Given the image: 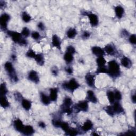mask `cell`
<instances>
[{"label":"cell","mask_w":136,"mask_h":136,"mask_svg":"<svg viewBox=\"0 0 136 136\" xmlns=\"http://www.w3.org/2000/svg\"><path fill=\"white\" fill-rule=\"evenodd\" d=\"M77 34V30L75 28H70L67 31V37L70 39L74 38L76 36Z\"/></svg>","instance_id":"obj_26"},{"label":"cell","mask_w":136,"mask_h":136,"mask_svg":"<svg viewBox=\"0 0 136 136\" xmlns=\"http://www.w3.org/2000/svg\"><path fill=\"white\" fill-rule=\"evenodd\" d=\"M87 100L88 101L92 102L93 103H96L97 102V97L94 93V92L91 90H89L87 92Z\"/></svg>","instance_id":"obj_14"},{"label":"cell","mask_w":136,"mask_h":136,"mask_svg":"<svg viewBox=\"0 0 136 136\" xmlns=\"http://www.w3.org/2000/svg\"><path fill=\"white\" fill-rule=\"evenodd\" d=\"M73 55L70 53H68V52H65L64 55V61L67 62V63H71L73 61Z\"/></svg>","instance_id":"obj_30"},{"label":"cell","mask_w":136,"mask_h":136,"mask_svg":"<svg viewBox=\"0 0 136 136\" xmlns=\"http://www.w3.org/2000/svg\"><path fill=\"white\" fill-rule=\"evenodd\" d=\"M52 44L53 46L59 50L61 49V40L59 37L57 35H54L52 38Z\"/></svg>","instance_id":"obj_11"},{"label":"cell","mask_w":136,"mask_h":136,"mask_svg":"<svg viewBox=\"0 0 136 136\" xmlns=\"http://www.w3.org/2000/svg\"><path fill=\"white\" fill-rule=\"evenodd\" d=\"M97 73H105L107 72V68L105 67H98L97 71H96Z\"/></svg>","instance_id":"obj_36"},{"label":"cell","mask_w":136,"mask_h":136,"mask_svg":"<svg viewBox=\"0 0 136 136\" xmlns=\"http://www.w3.org/2000/svg\"><path fill=\"white\" fill-rule=\"evenodd\" d=\"M0 104H1V106L4 109H6L10 106V103L6 96H1V99H0Z\"/></svg>","instance_id":"obj_22"},{"label":"cell","mask_w":136,"mask_h":136,"mask_svg":"<svg viewBox=\"0 0 136 136\" xmlns=\"http://www.w3.org/2000/svg\"><path fill=\"white\" fill-rule=\"evenodd\" d=\"M92 135H99V134H98V133H93Z\"/></svg>","instance_id":"obj_52"},{"label":"cell","mask_w":136,"mask_h":136,"mask_svg":"<svg viewBox=\"0 0 136 136\" xmlns=\"http://www.w3.org/2000/svg\"><path fill=\"white\" fill-rule=\"evenodd\" d=\"M90 32H89L88 31H84L82 35V37L85 39H87L89 37H90Z\"/></svg>","instance_id":"obj_43"},{"label":"cell","mask_w":136,"mask_h":136,"mask_svg":"<svg viewBox=\"0 0 136 136\" xmlns=\"http://www.w3.org/2000/svg\"><path fill=\"white\" fill-rule=\"evenodd\" d=\"M38 125L41 128H45L46 127V124H45V123L43 122H39L38 123Z\"/></svg>","instance_id":"obj_47"},{"label":"cell","mask_w":136,"mask_h":136,"mask_svg":"<svg viewBox=\"0 0 136 136\" xmlns=\"http://www.w3.org/2000/svg\"><path fill=\"white\" fill-rule=\"evenodd\" d=\"M8 92V91L6 84L5 83H2L0 86V95L1 96H6Z\"/></svg>","instance_id":"obj_29"},{"label":"cell","mask_w":136,"mask_h":136,"mask_svg":"<svg viewBox=\"0 0 136 136\" xmlns=\"http://www.w3.org/2000/svg\"><path fill=\"white\" fill-rule=\"evenodd\" d=\"M72 100L71 98L69 97H65L63 102V104L61 106V109H65V108H68V107H71V106L72 104Z\"/></svg>","instance_id":"obj_23"},{"label":"cell","mask_w":136,"mask_h":136,"mask_svg":"<svg viewBox=\"0 0 136 136\" xmlns=\"http://www.w3.org/2000/svg\"><path fill=\"white\" fill-rule=\"evenodd\" d=\"M30 34V31L29 30V29L27 28V27H24L21 32V34L22 35V36L25 37H28Z\"/></svg>","instance_id":"obj_33"},{"label":"cell","mask_w":136,"mask_h":136,"mask_svg":"<svg viewBox=\"0 0 136 136\" xmlns=\"http://www.w3.org/2000/svg\"><path fill=\"white\" fill-rule=\"evenodd\" d=\"M67 134L69 135H76L78 134V131L75 129H69L68 131L65 132Z\"/></svg>","instance_id":"obj_34"},{"label":"cell","mask_w":136,"mask_h":136,"mask_svg":"<svg viewBox=\"0 0 136 136\" xmlns=\"http://www.w3.org/2000/svg\"><path fill=\"white\" fill-rule=\"evenodd\" d=\"M50 98L51 101L56 102L58 97V89L57 88H51L50 90Z\"/></svg>","instance_id":"obj_13"},{"label":"cell","mask_w":136,"mask_h":136,"mask_svg":"<svg viewBox=\"0 0 136 136\" xmlns=\"http://www.w3.org/2000/svg\"><path fill=\"white\" fill-rule=\"evenodd\" d=\"M135 100H136V97L135 95L134 94L131 96V101L133 103H135Z\"/></svg>","instance_id":"obj_50"},{"label":"cell","mask_w":136,"mask_h":136,"mask_svg":"<svg viewBox=\"0 0 136 136\" xmlns=\"http://www.w3.org/2000/svg\"><path fill=\"white\" fill-rule=\"evenodd\" d=\"M52 73L54 75V76H57L58 74V71L57 69L54 68L53 69H52Z\"/></svg>","instance_id":"obj_49"},{"label":"cell","mask_w":136,"mask_h":136,"mask_svg":"<svg viewBox=\"0 0 136 136\" xmlns=\"http://www.w3.org/2000/svg\"><path fill=\"white\" fill-rule=\"evenodd\" d=\"M93 127V123L92 122L89 120H87L83 124V125L81 127V129L82 131L85 132H87L90 130H92Z\"/></svg>","instance_id":"obj_15"},{"label":"cell","mask_w":136,"mask_h":136,"mask_svg":"<svg viewBox=\"0 0 136 136\" xmlns=\"http://www.w3.org/2000/svg\"><path fill=\"white\" fill-rule=\"evenodd\" d=\"M85 80L88 86L91 88H95V76L91 73H88L85 76Z\"/></svg>","instance_id":"obj_8"},{"label":"cell","mask_w":136,"mask_h":136,"mask_svg":"<svg viewBox=\"0 0 136 136\" xmlns=\"http://www.w3.org/2000/svg\"><path fill=\"white\" fill-rule=\"evenodd\" d=\"M92 52L93 54L97 57H103L105 54L104 50L99 46H93L92 49Z\"/></svg>","instance_id":"obj_12"},{"label":"cell","mask_w":136,"mask_h":136,"mask_svg":"<svg viewBox=\"0 0 136 136\" xmlns=\"http://www.w3.org/2000/svg\"><path fill=\"white\" fill-rule=\"evenodd\" d=\"M129 40L130 43L132 45H135L136 44V36L135 35H132L129 37Z\"/></svg>","instance_id":"obj_42"},{"label":"cell","mask_w":136,"mask_h":136,"mask_svg":"<svg viewBox=\"0 0 136 136\" xmlns=\"http://www.w3.org/2000/svg\"><path fill=\"white\" fill-rule=\"evenodd\" d=\"M21 104L22 107L26 111H29L31 107V103L30 101L26 99H22Z\"/></svg>","instance_id":"obj_24"},{"label":"cell","mask_w":136,"mask_h":136,"mask_svg":"<svg viewBox=\"0 0 136 136\" xmlns=\"http://www.w3.org/2000/svg\"><path fill=\"white\" fill-rule=\"evenodd\" d=\"M65 71H66L68 73H69V74H71V73H73V69H72V68L69 67V68H66Z\"/></svg>","instance_id":"obj_46"},{"label":"cell","mask_w":136,"mask_h":136,"mask_svg":"<svg viewBox=\"0 0 136 136\" xmlns=\"http://www.w3.org/2000/svg\"><path fill=\"white\" fill-rule=\"evenodd\" d=\"M105 112L110 116H113L115 113L113 111V107H112V106H107L105 107Z\"/></svg>","instance_id":"obj_32"},{"label":"cell","mask_w":136,"mask_h":136,"mask_svg":"<svg viewBox=\"0 0 136 136\" xmlns=\"http://www.w3.org/2000/svg\"><path fill=\"white\" fill-rule=\"evenodd\" d=\"M85 15L87 16L89 20V22L90 25L93 27L97 26L99 25V20L97 16L93 13H85Z\"/></svg>","instance_id":"obj_7"},{"label":"cell","mask_w":136,"mask_h":136,"mask_svg":"<svg viewBox=\"0 0 136 136\" xmlns=\"http://www.w3.org/2000/svg\"><path fill=\"white\" fill-rule=\"evenodd\" d=\"M96 63L98 65V67H105L106 63V61L103 57H98L96 59Z\"/></svg>","instance_id":"obj_27"},{"label":"cell","mask_w":136,"mask_h":136,"mask_svg":"<svg viewBox=\"0 0 136 136\" xmlns=\"http://www.w3.org/2000/svg\"><path fill=\"white\" fill-rule=\"evenodd\" d=\"M66 52L70 53L72 54H74L76 53V50L74 49V48L72 46H69L67 47V50H66Z\"/></svg>","instance_id":"obj_41"},{"label":"cell","mask_w":136,"mask_h":136,"mask_svg":"<svg viewBox=\"0 0 136 136\" xmlns=\"http://www.w3.org/2000/svg\"><path fill=\"white\" fill-rule=\"evenodd\" d=\"M79 86L80 85L79 83L74 78L70 79L68 82L63 83L62 85V87L64 89L68 90L70 92H73L75 90L79 87Z\"/></svg>","instance_id":"obj_3"},{"label":"cell","mask_w":136,"mask_h":136,"mask_svg":"<svg viewBox=\"0 0 136 136\" xmlns=\"http://www.w3.org/2000/svg\"><path fill=\"white\" fill-rule=\"evenodd\" d=\"M6 3L5 1H0V8L1 9H3L6 7Z\"/></svg>","instance_id":"obj_45"},{"label":"cell","mask_w":136,"mask_h":136,"mask_svg":"<svg viewBox=\"0 0 136 136\" xmlns=\"http://www.w3.org/2000/svg\"><path fill=\"white\" fill-rule=\"evenodd\" d=\"M10 20V16L7 13H3L0 17V25H1V29L6 31L7 30L8 24Z\"/></svg>","instance_id":"obj_5"},{"label":"cell","mask_w":136,"mask_h":136,"mask_svg":"<svg viewBox=\"0 0 136 136\" xmlns=\"http://www.w3.org/2000/svg\"><path fill=\"white\" fill-rule=\"evenodd\" d=\"M28 79L29 80L35 83H38L39 82V77L38 73L34 70H32L28 73Z\"/></svg>","instance_id":"obj_9"},{"label":"cell","mask_w":136,"mask_h":136,"mask_svg":"<svg viewBox=\"0 0 136 136\" xmlns=\"http://www.w3.org/2000/svg\"><path fill=\"white\" fill-rule=\"evenodd\" d=\"M60 128H61L63 131H64L65 132H66L67 131H68V130L70 129V127H69V124H68L67 123H66V122H62Z\"/></svg>","instance_id":"obj_38"},{"label":"cell","mask_w":136,"mask_h":136,"mask_svg":"<svg viewBox=\"0 0 136 136\" xmlns=\"http://www.w3.org/2000/svg\"><path fill=\"white\" fill-rule=\"evenodd\" d=\"M109 75L114 78H117L120 76L121 71L120 65L115 60L110 61L108 63L107 72Z\"/></svg>","instance_id":"obj_1"},{"label":"cell","mask_w":136,"mask_h":136,"mask_svg":"<svg viewBox=\"0 0 136 136\" xmlns=\"http://www.w3.org/2000/svg\"><path fill=\"white\" fill-rule=\"evenodd\" d=\"M88 102L87 101L79 102L74 106V109L77 112H87L88 110Z\"/></svg>","instance_id":"obj_6"},{"label":"cell","mask_w":136,"mask_h":136,"mask_svg":"<svg viewBox=\"0 0 136 136\" xmlns=\"http://www.w3.org/2000/svg\"><path fill=\"white\" fill-rule=\"evenodd\" d=\"M40 100L41 103L45 105H49L51 103V100L49 96L45 94L44 93H40Z\"/></svg>","instance_id":"obj_19"},{"label":"cell","mask_w":136,"mask_h":136,"mask_svg":"<svg viewBox=\"0 0 136 136\" xmlns=\"http://www.w3.org/2000/svg\"><path fill=\"white\" fill-rule=\"evenodd\" d=\"M4 69L7 71L10 80L13 82H17L18 80V76L17 75L16 70L13 65L10 62H7L4 64Z\"/></svg>","instance_id":"obj_2"},{"label":"cell","mask_w":136,"mask_h":136,"mask_svg":"<svg viewBox=\"0 0 136 136\" xmlns=\"http://www.w3.org/2000/svg\"><path fill=\"white\" fill-rule=\"evenodd\" d=\"M31 37L34 39V40H38L40 37V35L39 33L37 31H33L31 33Z\"/></svg>","instance_id":"obj_40"},{"label":"cell","mask_w":136,"mask_h":136,"mask_svg":"<svg viewBox=\"0 0 136 136\" xmlns=\"http://www.w3.org/2000/svg\"><path fill=\"white\" fill-rule=\"evenodd\" d=\"M37 27L40 30H44L45 27L44 24L42 22H40L37 25Z\"/></svg>","instance_id":"obj_44"},{"label":"cell","mask_w":136,"mask_h":136,"mask_svg":"<svg viewBox=\"0 0 136 136\" xmlns=\"http://www.w3.org/2000/svg\"><path fill=\"white\" fill-rule=\"evenodd\" d=\"M104 51L110 55H114L116 53V50L114 47L111 44H108L105 47Z\"/></svg>","instance_id":"obj_17"},{"label":"cell","mask_w":136,"mask_h":136,"mask_svg":"<svg viewBox=\"0 0 136 136\" xmlns=\"http://www.w3.org/2000/svg\"><path fill=\"white\" fill-rule=\"evenodd\" d=\"M26 57L29 58H31V59H35L36 54L35 53V52L32 50H29L26 54Z\"/></svg>","instance_id":"obj_35"},{"label":"cell","mask_w":136,"mask_h":136,"mask_svg":"<svg viewBox=\"0 0 136 136\" xmlns=\"http://www.w3.org/2000/svg\"><path fill=\"white\" fill-rule=\"evenodd\" d=\"M25 125L23 124V122L20 119H16L13 121V127L16 131L22 133Z\"/></svg>","instance_id":"obj_10"},{"label":"cell","mask_w":136,"mask_h":136,"mask_svg":"<svg viewBox=\"0 0 136 136\" xmlns=\"http://www.w3.org/2000/svg\"><path fill=\"white\" fill-rule=\"evenodd\" d=\"M114 93V96H115V100L117 101H120L122 99V94L121 92L119 90H115Z\"/></svg>","instance_id":"obj_37"},{"label":"cell","mask_w":136,"mask_h":136,"mask_svg":"<svg viewBox=\"0 0 136 136\" xmlns=\"http://www.w3.org/2000/svg\"><path fill=\"white\" fill-rule=\"evenodd\" d=\"M35 132V130L33 127L31 125H26L25 128L22 132L24 135H32Z\"/></svg>","instance_id":"obj_21"},{"label":"cell","mask_w":136,"mask_h":136,"mask_svg":"<svg viewBox=\"0 0 136 136\" xmlns=\"http://www.w3.org/2000/svg\"><path fill=\"white\" fill-rule=\"evenodd\" d=\"M112 107L115 114H120L123 112V109L119 102H114Z\"/></svg>","instance_id":"obj_16"},{"label":"cell","mask_w":136,"mask_h":136,"mask_svg":"<svg viewBox=\"0 0 136 136\" xmlns=\"http://www.w3.org/2000/svg\"><path fill=\"white\" fill-rule=\"evenodd\" d=\"M121 34H122V35L123 36H127L128 35V32L126 30H125V29H124V30H122Z\"/></svg>","instance_id":"obj_48"},{"label":"cell","mask_w":136,"mask_h":136,"mask_svg":"<svg viewBox=\"0 0 136 136\" xmlns=\"http://www.w3.org/2000/svg\"><path fill=\"white\" fill-rule=\"evenodd\" d=\"M21 17H22V20L26 23H28V22H30L31 20V16L29 14H28L26 12H22Z\"/></svg>","instance_id":"obj_31"},{"label":"cell","mask_w":136,"mask_h":136,"mask_svg":"<svg viewBox=\"0 0 136 136\" xmlns=\"http://www.w3.org/2000/svg\"><path fill=\"white\" fill-rule=\"evenodd\" d=\"M16 57L15 55H13L12 56V58L13 60H15V59H16Z\"/></svg>","instance_id":"obj_51"},{"label":"cell","mask_w":136,"mask_h":136,"mask_svg":"<svg viewBox=\"0 0 136 136\" xmlns=\"http://www.w3.org/2000/svg\"><path fill=\"white\" fill-rule=\"evenodd\" d=\"M7 34L15 43H18L20 45L22 40L24 39L22 37V35L17 31L9 30L7 31Z\"/></svg>","instance_id":"obj_4"},{"label":"cell","mask_w":136,"mask_h":136,"mask_svg":"<svg viewBox=\"0 0 136 136\" xmlns=\"http://www.w3.org/2000/svg\"><path fill=\"white\" fill-rule=\"evenodd\" d=\"M62 122L59 120L54 119L52 120V124L55 127H57V128H60L61 126Z\"/></svg>","instance_id":"obj_39"},{"label":"cell","mask_w":136,"mask_h":136,"mask_svg":"<svg viewBox=\"0 0 136 136\" xmlns=\"http://www.w3.org/2000/svg\"><path fill=\"white\" fill-rule=\"evenodd\" d=\"M114 11L116 16L118 19H121L123 17L124 13V10L123 7L120 6H118L115 7Z\"/></svg>","instance_id":"obj_18"},{"label":"cell","mask_w":136,"mask_h":136,"mask_svg":"<svg viewBox=\"0 0 136 136\" xmlns=\"http://www.w3.org/2000/svg\"><path fill=\"white\" fill-rule=\"evenodd\" d=\"M121 64L126 68H130L132 66V62L131 60L127 57H123L121 60Z\"/></svg>","instance_id":"obj_20"},{"label":"cell","mask_w":136,"mask_h":136,"mask_svg":"<svg viewBox=\"0 0 136 136\" xmlns=\"http://www.w3.org/2000/svg\"><path fill=\"white\" fill-rule=\"evenodd\" d=\"M37 62V63L39 65H43L45 63L44 57L42 54H36L35 59H34Z\"/></svg>","instance_id":"obj_25"},{"label":"cell","mask_w":136,"mask_h":136,"mask_svg":"<svg viewBox=\"0 0 136 136\" xmlns=\"http://www.w3.org/2000/svg\"><path fill=\"white\" fill-rule=\"evenodd\" d=\"M107 99L109 101V102L111 104H113L115 102V96H114V93L111 90H109L107 92Z\"/></svg>","instance_id":"obj_28"}]
</instances>
